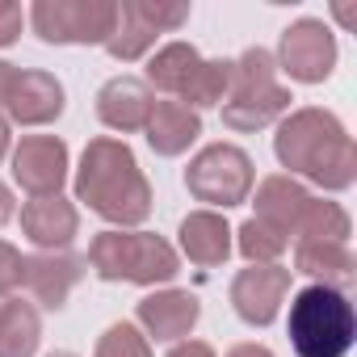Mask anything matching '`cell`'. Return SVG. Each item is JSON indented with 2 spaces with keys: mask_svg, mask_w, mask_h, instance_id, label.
<instances>
[{
  "mask_svg": "<svg viewBox=\"0 0 357 357\" xmlns=\"http://www.w3.org/2000/svg\"><path fill=\"white\" fill-rule=\"evenodd\" d=\"M22 231L30 244H38L43 252H63L76 231H80V215L63 194H47V198H30L22 206Z\"/></svg>",
  "mask_w": 357,
  "mask_h": 357,
  "instance_id": "13",
  "label": "cell"
},
{
  "mask_svg": "<svg viewBox=\"0 0 357 357\" xmlns=\"http://www.w3.org/2000/svg\"><path fill=\"white\" fill-rule=\"evenodd\" d=\"M80 278H84V261L72 257L68 248H63V252L26 257V286H30V294H34L47 311L68 307V298H72V290L80 286Z\"/></svg>",
  "mask_w": 357,
  "mask_h": 357,
  "instance_id": "15",
  "label": "cell"
},
{
  "mask_svg": "<svg viewBox=\"0 0 357 357\" xmlns=\"http://www.w3.org/2000/svg\"><path fill=\"white\" fill-rule=\"evenodd\" d=\"M13 63H0V109H5V93H9V84H13Z\"/></svg>",
  "mask_w": 357,
  "mask_h": 357,
  "instance_id": "32",
  "label": "cell"
},
{
  "mask_svg": "<svg viewBox=\"0 0 357 357\" xmlns=\"http://www.w3.org/2000/svg\"><path fill=\"white\" fill-rule=\"evenodd\" d=\"M151 89L139 80V76H114L101 84L97 93V118L109 126V130H122V135H135L147 126V114H151Z\"/></svg>",
  "mask_w": 357,
  "mask_h": 357,
  "instance_id": "16",
  "label": "cell"
},
{
  "mask_svg": "<svg viewBox=\"0 0 357 357\" xmlns=\"http://www.w3.org/2000/svg\"><path fill=\"white\" fill-rule=\"evenodd\" d=\"M286 332H290V344L298 357H344L353 349V336H357L349 294L332 290V286L298 290L290 303Z\"/></svg>",
  "mask_w": 357,
  "mask_h": 357,
  "instance_id": "3",
  "label": "cell"
},
{
  "mask_svg": "<svg viewBox=\"0 0 357 357\" xmlns=\"http://www.w3.org/2000/svg\"><path fill=\"white\" fill-rule=\"evenodd\" d=\"M43 340V319L34 303L5 298L0 303V357H34Z\"/></svg>",
  "mask_w": 357,
  "mask_h": 357,
  "instance_id": "21",
  "label": "cell"
},
{
  "mask_svg": "<svg viewBox=\"0 0 357 357\" xmlns=\"http://www.w3.org/2000/svg\"><path fill=\"white\" fill-rule=\"evenodd\" d=\"M307 202H311V194L294 181V176H265V181L257 185V223H265V227H273L278 236H294V227H298V219H303V211H307Z\"/></svg>",
  "mask_w": 357,
  "mask_h": 357,
  "instance_id": "17",
  "label": "cell"
},
{
  "mask_svg": "<svg viewBox=\"0 0 357 357\" xmlns=\"http://www.w3.org/2000/svg\"><path fill=\"white\" fill-rule=\"evenodd\" d=\"M181 252L202 265V269H215L231 257V227L219 211H194L181 219Z\"/></svg>",
  "mask_w": 357,
  "mask_h": 357,
  "instance_id": "19",
  "label": "cell"
},
{
  "mask_svg": "<svg viewBox=\"0 0 357 357\" xmlns=\"http://www.w3.org/2000/svg\"><path fill=\"white\" fill-rule=\"evenodd\" d=\"M294 269L315 278V286H340L353 278V252L336 240H298L294 244Z\"/></svg>",
  "mask_w": 357,
  "mask_h": 357,
  "instance_id": "20",
  "label": "cell"
},
{
  "mask_svg": "<svg viewBox=\"0 0 357 357\" xmlns=\"http://www.w3.org/2000/svg\"><path fill=\"white\" fill-rule=\"evenodd\" d=\"M5 114L17 126H47L63 114V84L51 72H13L5 93Z\"/></svg>",
  "mask_w": 357,
  "mask_h": 357,
  "instance_id": "12",
  "label": "cell"
},
{
  "mask_svg": "<svg viewBox=\"0 0 357 357\" xmlns=\"http://www.w3.org/2000/svg\"><path fill=\"white\" fill-rule=\"evenodd\" d=\"M227 93H231V59H202L198 72L190 76V84L181 89V105H190L198 114V109L223 105Z\"/></svg>",
  "mask_w": 357,
  "mask_h": 357,
  "instance_id": "23",
  "label": "cell"
},
{
  "mask_svg": "<svg viewBox=\"0 0 357 357\" xmlns=\"http://www.w3.org/2000/svg\"><path fill=\"white\" fill-rule=\"evenodd\" d=\"M290 89L278 84V63L265 47H248L231 63V93L223 105V122L231 130H265L290 109Z\"/></svg>",
  "mask_w": 357,
  "mask_h": 357,
  "instance_id": "5",
  "label": "cell"
},
{
  "mask_svg": "<svg viewBox=\"0 0 357 357\" xmlns=\"http://www.w3.org/2000/svg\"><path fill=\"white\" fill-rule=\"evenodd\" d=\"M97 357H151V340L135 324H109L97 340Z\"/></svg>",
  "mask_w": 357,
  "mask_h": 357,
  "instance_id": "26",
  "label": "cell"
},
{
  "mask_svg": "<svg viewBox=\"0 0 357 357\" xmlns=\"http://www.w3.org/2000/svg\"><path fill=\"white\" fill-rule=\"evenodd\" d=\"M89 269L101 282H130V286H155L181 273L176 248L151 231H101L89 244Z\"/></svg>",
  "mask_w": 357,
  "mask_h": 357,
  "instance_id": "4",
  "label": "cell"
},
{
  "mask_svg": "<svg viewBox=\"0 0 357 357\" xmlns=\"http://www.w3.org/2000/svg\"><path fill=\"white\" fill-rule=\"evenodd\" d=\"M13 181L34 198L59 194L68 181V143L55 135H26L13 151Z\"/></svg>",
  "mask_w": 357,
  "mask_h": 357,
  "instance_id": "11",
  "label": "cell"
},
{
  "mask_svg": "<svg viewBox=\"0 0 357 357\" xmlns=\"http://www.w3.org/2000/svg\"><path fill=\"white\" fill-rule=\"evenodd\" d=\"M273 63H282V72L298 84H319L336 68V38L324 22L303 17L282 34V47H278Z\"/></svg>",
  "mask_w": 357,
  "mask_h": 357,
  "instance_id": "9",
  "label": "cell"
},
{
  "mask_svg": "<svg viewBox=\"0 0 357 357\" xmlns=\"http://www.w3.org/2000/svg\"><path fill=\"white\" fill-rule=\"evenodd\" d=\"M202 55L190 47V43H168L151 55L147 63V80L143 84H155L160 93H172V97H181V89L190 84V76L198 72Z\"/></svg>",
  "mask_w": 357,
  "mask_h": 357,
  "instance_id": "22",
  "label": "cell"
},
{
  "mask_svg": "<svg viewBox=\"0 0 357 357\" xmlns=\"http://www.w3.org/2000/svg\"><path fill=\"white\" fill-rule=\"evenodd\" d=\"M290 273L294 269H282V265H252V269H240L231 278V307L244 324L252 328H269L290 294Z\"/></svg>",
  "mask_w": 357,
  "mask_h": 357,
  "instance_id": "10",
  "label": "cell"
},
{
  "mask_svg": "<svg viewBox=\"0 0 357 357\" xmlns=\"http://www.w3.org/2000/svg\"><path fill=\"white\" fill-rule=\"evenodd\" d=\"M22 282H26V257L0 240V298H9Z\"/></svg>",
  "mask_w": 357,
  "mask_h": 357,
  "instance_id": "27",
  "label": "cell"
},
{
  "mask_svg": "<svg viewBox=\"0 0 357 357\" xmlns=\"http://www.w3.org/2000/svg\"><path fill=\"white\" fill-rule=\"evenodd\" d=\"M252 155L236 143H211L202 147L190 168H185V185L198 202H211V206H244L248 194H252Z\"/></svg>",
  "mask_w": 357,
  "mask_h": 357,
  "instance_id": "7",
  "label": "cell"
},
{
  "mask_svg": "<svg viewBox=\"0 0 357 357\" xmlns=\"http://www.w3.org/2000/svg\"><path fill=\"white\" fill-rule=\"evenodd\" d=\"M236 236V248L244 252V261H252V265H278V257L286 252V236H278L273 227H265V223H257V219H248L240 231H231Z\"/></svg>",
  "mask_w": 357,
  "mask_h": 357,
  "instance_id": "25",
  "label": "cell"
},
{
  "mask_svg": "<svg viewBox=\"0 0 357 357\" xmlns=\"http://www.w3.org/2000/svg\"><path fill=\"white\" fill-rule=\"evenodd\" d=\"M76 202H84L105 223H118V231L139 227L151 215V185L135 151L126 147V139H114V135L89 139L76 168Z\"/></svg>",
  "mask_w": 357,
  "mask_h": 357,
  "instance_id": "1",
  "label": "cell"
},
{
  "mask_svg": "<svg viewBox=\"0 0 357 357\" xmlns=\"http://www.w3.org/2000/svg\"><path fill=\"white\" fill-rule=\"evenodd\" d=\"M294 236L298 240H336V244H344L349 240V215L336 202L311 198L307 211H303V219H298V227H294Z\"/></svg>",
  "mask_w": 357,
  "mask_h": 357,
  "instance_id": "24",
  "label": "cell"
},
{
  "mask_svg": "<svg viewBox=\"0 0 357 357\" xmlns=\"http://www.w3.org/2000/svg\"><path fill=\"white\" fill-rule=\"evenodd\" d=\"M190 17V5H155V0H122L118 5V30L114 38L105 43V51L122 63H135L143 59L155 38L164 30H176V26H185Z\"/></svg>",
  "mask_w": 357,
  "mask_h": 357,
  "instance_id": "8",
  "label": "cell"
},
{
  "mask_svg": "<svg viewBox=\"0 0 357 357\" xmlns=\"http://www.w3.org/2000/svg\"><path fill=\"white\" fill-rule=\"evenodd\" d=\"M198 315H202V303L190 290H155V294L139 298V307H135V319L155 340H181V336H190L194 324H198Z\"/></svg>",
  "mask_w": 357,
  "mask_h": 357,
  "instance_id": "14",
  "label": "cell"
},
{
  "mask_svg": "<svg viewBox=\"0 0 357 357\" xmlns=\"http://www.w3.org/2000/svg\"><path fill=\"white\" fill-rule=\"evenodd\" d=\"M30 26L51 47H105L118 30L114 0H38Z\"/></svg>",
  "mask_w": 357,
  "mask_h": 357,
  "instance_id": "6",
  "label": "cell"
},
{
  "mask_svg": "<svg viewBox=\"0 0 357 357\" xmlns=\"http://www.w3.org/2000/svg\"><path fill=\"white\" fill-rule=\"evenodd\" d=\"M22 26H26L22 5H9V0H0V47H13L17 34H22Z\"/></svg>",
  "mask_w": 357,
  "mask_h": 357,
  "instance_id": "28",
  "label": "cell"
},
{
  "mask_svg": "<svg viewBox=\"0 0 357 357\" xmlns=\"http://www.w3.org/2000/svg\"><path fill=\"white\" fill-rule=\"evenodd\" d=\"M227 357H273V349H265V344L248 340V344H236V349H227Z\"/></svg>",
  "mask_w": 357,
  "mask_h": 357,
  "instance_id": "30",
  "label": "cell"
},
{
  "mask_svg": "<svg viewBox=\"0 0 357 357\" xmlns=\"http://www.w3.org/2000/svg\"><path fill=\"white\" fill-rule=\"evenodd\" d=\"M51 357H76V353H51Z\"/></svg>",
  "mask_w": 357,
  "mask_h": 357,
  "instance_id": "34",
  "label": "cell"
},
{
  "mask_svg": "<svg viewBox=\"0 0 357 357\" xmlns=\"http://www.w3.org/2000/svg\"><path fill=\"white\" fill-rule=\"evenodd\" d=\"M5 155H9V122L0 118V160H5Z\"/></svg>",
  "mask_w": 357,
  "mask_h": 357,
  "instance_id": "33",
  "label": "cell"
},
{
  "mask_svg": "<svg viewBox=\"0 0 357 357\" xmlns=\"http://www.w3.org/2000/svg\"><path fill=\"white\" fill-rule=\"evenodd\" d=\"M143 130H147V143L155 155H181L202 135V118L181 101H155Z\"/></svg>",
  "mask_w": 357,
  "mask_h": 357,
  "instance_id": "18",
  "label": "cell"
},
{
  "mask_svg": "<svg viewBox=\"0 0 357 357\" xmlns=\"http://www.w3.org/2000/svg\"><path fill=\"white\" fill-rule=\"evenodd\" d=\"M273 151L282 160V168L307 176L319 190H349L357 181V147L349 139V130L340 126L336 114L328 109H294L290 118H282L278 135H273Z\"/></svg>",
  "mask_w": 357,
  "mask_h": 357,
  "instance_id": "2",
  "label": "cell"
},
{
  "mask_svg": "<svg viewBox=\"0 0 357 357\" xmlns=\"http://www.w3.org/2000/svg\"><path fill=\"white\" fill-rule=\"evenodd\" d=\"M168 357H215V349L206 340H181V344H172Z\"/></svg>",
  "mask_w": 357,
  "mask_h": 357,
  "instance_id": "29",
  "label": "cell"
},
{
  "mask_svg": "<svg viewBox=\"0 0 357 357\" xmlns=\"http://www.w3.org/2000/svg\"><path fill=\"white\" fill-rule=\"evenodd\" d=\"M13 219V194H9V185L0 181V223H9Z\"/></svg>",
  "mask_w": 357,
  "mask_h": 357,
  "instance_id": "31",
  "label": "cell"
}]
</instances>
